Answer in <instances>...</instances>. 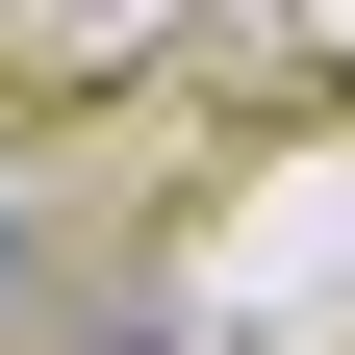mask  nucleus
<instances>
[{
	"instance_id": "obj_1",
	"label": "nucleus",
	"mask_w": 355,
	"mask_h": 355,
	"mask_svg": "<svg viewBox=\"0 0 355 355\" xmlns=\"http://www.w3.org/2000/svg\"><path fill=\"white\" fill-rule=\"evenodd\" d=\"M0 304H26V203H0Z\"/></svg>"
}]
</instances>
